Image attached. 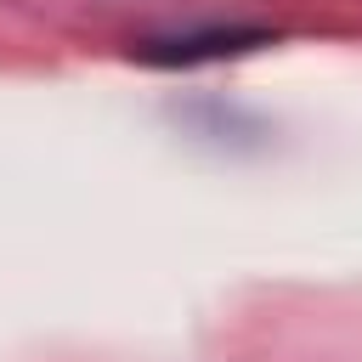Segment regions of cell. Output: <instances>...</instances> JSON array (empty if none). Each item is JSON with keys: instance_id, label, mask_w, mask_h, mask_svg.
<instances>
[{"instance_id": "cell-1", "label": "cell", "mask_w": 362, "mask_h": 362, "mask_svg": "<svg viewBox=\"0 0 362 362\" xmlns=\"http://www.w3.org/2000/svg\"><path fill=\"white\" fill-rule=\"evenodd\" d=\"M266 34H238V28H209V34H175V40H147L141 62H170V68H192V62H215L232 51L260 45Z\"/></svg>"}]
</instances>
